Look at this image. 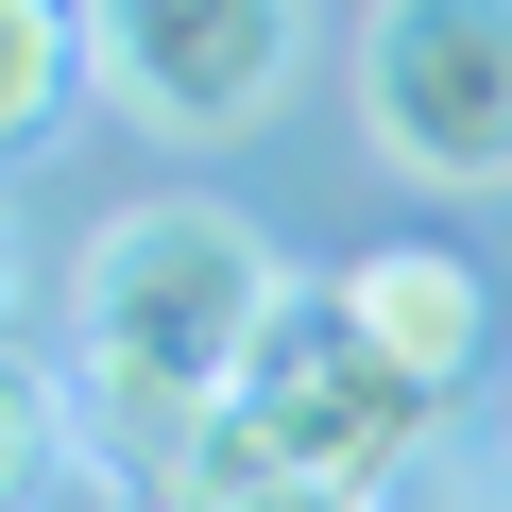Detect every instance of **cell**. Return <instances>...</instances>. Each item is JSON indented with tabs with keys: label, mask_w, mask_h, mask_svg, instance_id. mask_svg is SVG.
Here are the masks:
<instances>
[{
	"label": "cell",
	"mask_w": 512,
	"mask_h": 512,
	"mask_svg": "<svg viewBox=\"0 0 512 512\" xmlns=\"http://www.w3.org/2000/svg\"><path fill=\"white\" fill-rule=\"evenodd\" d=\"M291 308L274 239L205 188H154L120 205L86 256H69V393H154V410H222L256 325Z\"/></svg>",
	"instance_id": "obj_1"
},
{
	"label": "cell",
	"mask_w": 512,
	"mask_h": 512,
	"mask_svg": "<svg viewBox=\"0 0 512 512\" xmlns=\"http://www.w3.org/2000/svg\"><path fill=\"white\" fill-rule=\"evenodd\" d=\"M427 410H444V393L342 308V274L291 291L274 325H256V359H239V427H256V461L308 478V495H359V512H376V478L427 444Z\"/></svg>",
	"instance_id": "obj_2"
},
{
	"label": "cell",
	"mask_w": 512,
	"mask_h": 512,
	"mask_svg": "<svg viewBox=\"0 0 512 512\" xmlns=\"http://www.w3.org/2000/svg\"><path fill=\"white\" fill-rule=\"evenodd\" d=\"M359 137L410 188H512V0H376Z\"/></svg>",
	"instance_id": "obj_3"
},
{
	"label": "cell",
	"mask_w": 512,
	"mask_h": 512,
	"mask_svg": "<svg viewBox=\"0 0 512 512\" xmlns=\"http://www.w3.org/2000/svg\"><path fill=\"white\" fill-rule=\"evenodd\" d=\"M103 103L154 137H256L308 69V0H86Z\"/></svg>",
	"instance_id": "obj_4"
},
{
	"label": "cell",
	"mask_w": 512,
	"mask_h": 512,
	"mask_svg": "<svg viewBox=\"0 0 512 512\" xmlns=\"http://www.w3.org/2000/svg\"><path fill=\"white\" fill-rule=\"evenodd\" d=\"M342 308H359V325H376V342H393L444 410H461V376L495 359V291L461 274L444 239H376V256H342Z\"/></svg>",
	"instance_id": "obj_5"
},
{
	"label": "cell",
	"mask_w": 512,
	"mask_h": 512,
	"mask_svg": "<svg viewBox=\"0 0 512 512\" xmlns=\"http://www.w3.org/2000/svg\"><path fill=\"white\" fill-rule=\"evenodd\" d=\"M86 86H103L86 0H0V154H35V137H52Z\"/></svg>",
	"instance_id": "obj_6"
},
{
	"label": "cell",
	"mask_w": 512,
	"mask_h": 512,
	"mask_svg": "<svg viewBox=\"0 0 512 512\" xmlns=\"http://www.w3.org/2000/svg\"><path fill=\"white\" fill-rule=\"evenodd\" d=\"M52 461H69V376H35L18 342H0V512H35Z\"/></svg>",
	"instance_id": "obj_7"
},
{
	"label": "cell",
	"mask_w": 512,
	"mask_h": 512,
	"mask_svg": "<svg viewBox=\"0 0 512 512\" xmlns=\"http://www.w3.org/2000/svg\"><path fill=\"white\" fill-rule=\"evenodd\" d=\"M239 512H359V495H308V478H291V495H239Z\"/></svg>",
	"instance_id": "obj_8"
}]
</instances>
